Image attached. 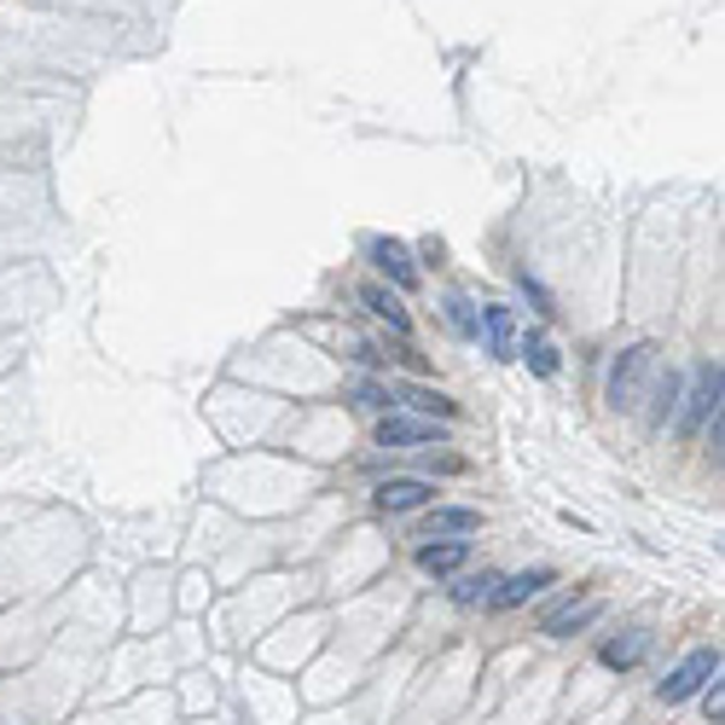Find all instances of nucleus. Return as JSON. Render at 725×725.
<instances>
[{"mask_svg":"<svg viewBox=\"0 0 725 725\" xmlns=\"http://www.w3.org/2000/svg\"><path fill=\"white\" fill-rule=\"evenodd\" d=\"M650 372H656V348H650V343H633V348L615 360V372H610V407H615V412H633L638 395H645V378H650Z\"/></svg>","mask_w":725,"mask_h":725,"instance_id":"f257e3e1","label":"nucleus"},{"mask_svg":"<svg viewBox=\"0 0 725 725\" xmlns=\"http://www.w3.org/2000/svg\"><path fill=\"white\" fill-rule=\"evenodd\" d=\"M708 679H720V650H690L679 667L662 679V702H685V697H697V690Z\"/></svg>","mask_w":725,"mask_h":725,"instance_id":"f03ea898","label":"nucleus"},{"mask_svg":"<svg viewBox=\"0 0 725 725\" xmlns=\"http://www.w3.org/2000/svg\"><path fill=\"white\" fill-rule=\"evenodd\" d=\"M720 390H725V372H720V360H708L702 372H697V390L685 395V400H690L685 418H679V430H685V435H697L708 418H720Z\"/></svg>","mask_w":725,"mask_h":725,"instance_id":"7ed1b4c3","label":"nucleus"},{"mask_svg":"<svg viewBox=\"0 0 725 725\" xmlns=\"http://www.w3.org/2000/svg\"><path fill=\"white\" fill-rule=\"evenodd\" d=\"M447 442V430L435 424V418H400L390 412L378 424V447H442Z\"/></svg>","mask_w":725,"mask_h":725,"instance_id":"20e7f679","label":"nucleus"},{"mask_svg":"<svg viewBox=\"0 0 725 725\" xmlns=\"http://www.w3.org/2000/svg\"><path fill=\"white\" fill-rule=\"evenodd\" d=\"M366 256H372V267L395 284V291H412V284H418V267H412V256H407V244H400V239H366Z\"/></svg>","mask_w":725,"mask_h":725,"instance_id":"39448f33","label":"nucleus"},{"mask_svg":"<svg viewBox=\"0 0 725 725\" xmlns=\"http://www.w3.org/2000/svg\"><path fill=\"white\" fill-rule=\"evenodd\" d=\"M598 615H603V603H598V598H563V603H551V610L539 615V633H551V638H569V633L593 627Z\"/></svg>","mask_w":725,"mask_h":725,"instance_id":"423d86ee","label":"nucleus"},{"mask_svg":"<svg viewBox=\"0 0 725 725\" xmlns=\"http://www.w3.org/2000/svg\"><path fill=\"white\" fill-rule=\"evenodd\" d=\"M482 529V511H465V505H430V517L418 522V539H465Z\"/></svg>","mask_w":725,"mask_h":725,"instance_id":"0eeeda50","label":"nucleus"},{"mask_svg":"<svg viewBox=\"0 0 725 725\" xmlns=\"http://www.w3.org/2000/svg\"><path fill=\"white\" fill-rule=\"evenodd\" d=\"M418 505H435V487L418 482V476H390L378 487V511H390V517H407Z\"/></svg>","mask_w":725,"mask_h":725,"instance_id":"6e6552de","label":"nucleus"},{"mask_svg":"<svg viewBox=\"0 0 725 725\" xmlns=\"http://www.w3.org/2000/svg\"><path fill=\"white\" fill-rule=\"evenodd\" d=\"M465 563H470V539H430V546H418L424 575H459Z\"/></svg>","mask_w":725,"mask_h":725,"instance_id":"1a4fd4ad","label":"nucleus"},{"mask_svg":"<svg viewBox=\"0 0 725 725\" xmlns=\"http://www.w3.org/2000/svg\"><path fill=\"white\" fill-rule=\"evenodd\" d=\"M482 331H487V354H494V360H517V319H511V308L487 302V308H482Z\"/></svg>","mask_w":725,"mask_h":725,"instance_id":"9d476101","label":"nucleus"},{"mask_svg":"<svg viewBox=\"0 0 725 725\" xmlns=\"http://www.w3.org/2000/svg\"><path fill=\"white\" fill-rule=\"evenodd\" d=\"M558 581L551 569H522V575H511V581H499V593H494V610H517V603H529V598H539L546 586Z\"/></svg>","mask_w":725,"mask_h":725,"instance_id":"9b49d317","label":"nucleus"},{"mask_svg":"<svg viewBox=\"0 0 725 725\" xmlns=\"http://www.w3.org/2000/svg\"><path fill=\"white\" fill-rule=\"evenodd\" d=\"M390 400H407V407L424 418H459V407H453L442 390H424V383H400V390H390Z\"/></svg>","mask_w":725,"mask_h":725,"instance_id":"f8f14e48","label":"nucleus"},{"mask_svg":"<svg viewBox=\"0 0 725 725\" xmlns=\"http://www.w3.org/2000/svg\"><path fill=\"white\" fill-rule=\"evenodd\" d=\"M598 656H603V667H638V662L650 656V633H645V627H633V633L610 638V645H603Z\"/></svg>","mask_w":725,"mask_h":725,"instance_id":"ddd939ff","label":"nucleus"},{"mask_svg":"<svg viewBox=\"0 0 725 725\" xmlns=\"http://www.w3.org/2000/svg\"><path fill=\"white\" fill-rule=\"evenodd\" d=\"M360 302H366V308H372L378 319H390V331H400V336L412 331V314L400 308V296H395V291H383V284H360Z\"/></svg>","mask_w":725,"mask_h":725,"instance_id":"4468645a","label":"nucleus"},{"mask_svg":"<svg viewBox=\"0 0 725 725\" xmlns=\"http://www.w3.org/2000/svg\"><path fill=\"white\" fill-rule=\"evenodd\" d=\"M494 593H499V575L494 569H482V575H459V586H453V603H465V610H494Z\"/></svg>","mask_w":725,"mask_h":725,"instance_id":"2eb2a0df","label":"nucleus"},{"mask_svg":"<svg viewBox=\"0 0 725 725\" xmlns=\"http://www.w3.org/2000/svg\"><path fill=\"white\" fill-rule=\"evenodd\" d=\"M447 319H453V331H459V336H482V314H476V302L459 296V291L447 296Z\"/></svg>","mask_w":725,"mask_h":725,"instance_id":"dca6fc26","label":"nucleus"},{"mask_svg":"<svg viewBox=\"0 0 725 725\" xmlns=\"http://www.w3.org/2000/svg\"><path fill=\"white\" fill-rule=\"evenodd\" d=\"M517 354H529V366L539 378H558V348L546 343V336H529V343H517Z\"/></svg>","mask_w":725,"mask_h":725,"instance_id":"f3484780","label":"nucleus"},{"mask_svg":"<svg viewBox=\"0 0 725 725\" xmlns=\"http://www.w3.org/2000/svg\"><path fill=\"white\" fill-rule=\"evenodd\" d=\"M679 407V378L673 372H662L656 378V407H650V424H667V412Z\"/></svg>","mask_w":725,"mask_h":725,"instance_id":"a211bd4d","label":"nucleus"},{"mask_svg":"<svg viewBox=\"0 0 725 725\" xmlns=\"http://www.w3.org/2000/svg\"><path fill=\"white\" fill-rule=\"evenodd\" d=\"M702 708H708V720L720 725V714H725V685H720V679H708V685H702Z\"/></svg>","mask_w":725,"mask_h":725,"instance_id":"6ab92c4d","label":"nucleus"},{"mask_svg":"<svg viewBox=\"0 0 725 725\" xmlns=\"http://www.w3.org/2000/svg\"><path fill=\"white\" fill-rule=\"evenodd\" d=\"M354 400H360V407H390V390H378V383H360V390H354Z\"/></svg>","mask_w":725,"mask_h":725,"instance_id":"aec40b11","label":"nucleus"}]
</instances>
